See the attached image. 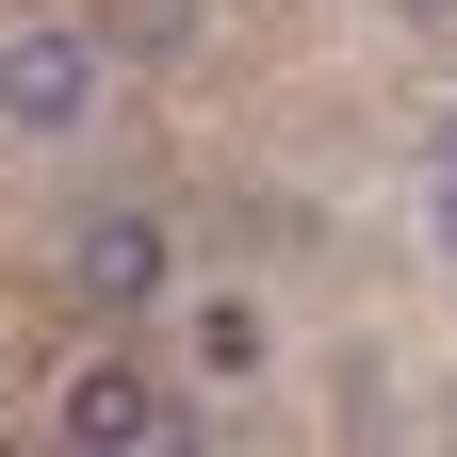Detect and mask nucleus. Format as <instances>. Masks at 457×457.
Masks as SVG:
<instances>
[{"label": "nucleus", "mask_w": 457, "mask_h": 457, "mask_svg": "<svg viewBox=\"0 0 457 457\" xmlns=\"http://www.w3.org/2000/svg\"><path fill=\"white\" fill-rule=\"evenodd\" d=\"M98 82H114V33H82V17H17V33H0V131L66 147L98 114Z\"/></svg>", "instance_id": "1"}, {"label": "nucleus", "mask_w": 457, "mask_h": 457, "mask_svg": "<svg viewBox=\"0 0 457 457\" xmlns=\"http://www.w3.org/2000/svg\"><path fill=\"white\" fill-rule=\"evenodd\" d=\"M163 278H180V228H163V212H82L66 228V295L82 311H147Z\"/></svg>", "instance_id": "2"}, {"label": "nucleus", "mask_w": 457, "mask_h": 457, "mask_svg": "<svg viewBox=\"0 0 457 457\" xmlns=\"http://www.w3.org/2000/svg\"><path fill=\"white\" fill-rule=\"evenodd\" d=\"M49 425H66V441H98V457H147V441H180V409H163V392H147L131 360H82Z\"/></svg>", "instance_id": "3"}, {"label": "nucleus", "mask_w": 457, "mask_h": 457, "mask_svg": "<svg viewBox=\"0 0 457 457\" xmlns=\"http://www.w3.org/2000/svg\"><path fill=\"white\" fill-rule=\"evenodd\" d=\"M262 343H278V327H262L245 295H196V376H262Z\"/></svg>", "instance_id": "4"}, {"label": "nucleus", "mask_w": 457, "mask_h": 457, "mask_svg": "<svg viewBox=\"0 0 457 457\" xmlns=\"http://www.w3.org/2000/svg\"><path fill=\"white\" fill-rule=\"evenodd\" d=\"M196 33V0H114V49H180Z\"/></svg>", "instance_id": "5"}, {"label": "nucleus", "mask_w": 457, "mask_h": 457, "mask_svg": "<svg viewBox=\"0 0 457 457\" xmlns=\"http://www.w3.org/2000/svg\"><path fill=\"white\" fill-rule=\"evenodd\" d=\"M425 228H441V262H457V131H441V180H425Z\"/></svg>", "instance_id": "6"}]
</instances>
